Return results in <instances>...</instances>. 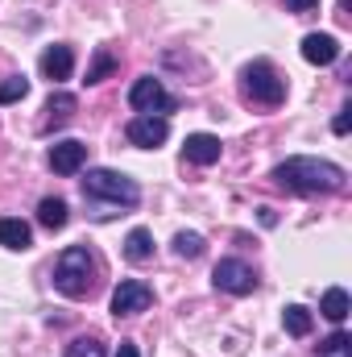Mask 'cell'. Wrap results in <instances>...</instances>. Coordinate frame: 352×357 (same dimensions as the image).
Instances as JSON below:
<instances>
[{
    "label": "cell",
    "instance_id": "ffe728a7",
    "mask_svg": "<svg viewBox=\"0 0 352 357\" xmlns=\"http://www.w3.org/2000/svg\"><path fill=\"white\" fill-rule=\"evenodd\" d=\"M203 250H207V241H203L199 233H178L175 237V254L178 258H199Z\"/></svg>",
    "mask_w": 352,
    "mask_h": 357
},
{
    "label": "cell",
    "instance_id": "8fae6325",
    "mask_svg": "<svg viewBox=\"0 0 352 357\" xmlns=\"http://www.w3.org/2000/svg\"><path fill=\"white\" fill-rule=\"evenodd\" d=\"M303 59H307L311 67H332V63L340 59V42H336L332 33H307V38H303Z\"/></svg>",
    "mask_w": 352,
    "mask_h": 357
},
{
    "label": "cell",
    "instance_id": "603a6c76",
    "mask_svg": "<svg viewBox=\"0 0 352 357\" xmlns=\"http://www.w3.org/2000/svg\"><path fill=\"white\" fill-rule=\"evenodd\" d=\"M349 345H352V337L340 328V333H332V337L319 345V354H323V357H349Z\"/></svg>",
    "mask_w": 352,
    "mask_h": 357
},
{
    "label": "cell",
    "instance_id": "6da1fadb",
    "mask_svg": "<svg viewBox=\"0 0 352 357\" xmlns=\"http://www.w3.org/2000/svg\"><path fill=\"white\" fill-rule=\"evenodd\" d=\"M273 183L303 191V195H332V191L349 187V171L328 158H286L273 167Z\"/></svg>",
    "mask_w": 352,
    "mask_h": 357
},
{
    "label": "cell",
    "instance_id": "ac0fdd59",
    "mask_svg": "<svg viewBox=\"0 0 352 357\" xmlns=\"http://www.w3.org/2000/svg\"><path fill=\"white\" fill-rule=\"evenodd\" d=\"M282 324H286V333H290V337H311V328H315V316H311L303 303H290V307L282 312Z\"/></svg>",
    "mask_w": 352,
    "mask_h": 357
},
{
    "label": "cell",
    "instance_id": "5bb4252c",
    "mask_svg": "<svg viewBox=\"0 0 352 357\" xmlns=\"http://www.w3.org/2000/svg\"><path fill=\"white\" fill-rule=\"evenodd\" d=\"M0 245H4V250H17V254H25V250L33 245V233H29V225H25V220H17V216H0Z\"/></svg>",
    "mask_w": 352,
    "mask_h": 357
},
{
    "label": "cell",
    "instance_id": "7402d4cb",
    "mask_svg": "<svg viewBox=\"0 0 352 357\" xmlns=\"http://www.w3.org/2000/svg\"><path fill=\"white\" fill-rule=\"evenodd\" d=\"M67 357H104V345H99L95 337H75V341L67 345Z\"/></svg>",
    "mask_w": 352,
    "mask_h": 357
},
{
    "label": "cell",
    "instance_id": "d4e9b609",
    "mask_svg": "<svg viewBox=\"0 0 352 357\" xmlns=\"http://www.w3.org/2000/svg\"><path fill=\"white\" fill-rule=\"evenodd\" d=\"M282 4H286V13H311L319 0H282Z\"/></svg>",
    "mask_w": 352,
    "mask_h": 357
},
{
    "label": "cell",
    "instance_id": "cb8c5ba5",
    "mask_svg": "<svg viewBox=\"0 0 352 357\" xmlns=\"http://www.w3.org/2000/svg\"><path fill=\"white\" fill-rule=\"evenodd\" d=\"M349 129H352V108H340V112H336V121H332V133H340V137H344Z\"/></svg>",
    "mask_w": 352,
    "mask_h": 357
},
{
    "label": "cell",
    "instance_id": "8992f818",
    "mask_svg": "<svg viewBox=\"0 0 352 357\" xmlns=\"http://www.w3.org/2000/svg\"><path fill=\"white\" fill-rule=\"evenodd\" d=\"M211 282H216V291H224V295H249L253 287H257V274L249 262H241V258H220L216 270H211Z\"/></svg>",
    "mask_w": 352,
    "mask_h": 357
},
{
    "label": "cell",
    "instance_id": "5b68a950",
    "mask_svg": "<svg viewBox=\"0 0 352 357\" xmlns=\"http://www.w3.org/2000/svg\"><path fill=\"white\" fill-rule=\"evenodd\" d=\"M129 104H133L137 112H154V116H166V112L178 108V100L162 88V79H154V75H141V79L129 88Z\"/></svg>",
    "mask_w": 352,
    "mask_h": 357
},
{
    "label": "cell",
    "instance_id": "52a82bcc",
    "mask_svg": "<svg viewBox=\"0 0 352 357\" xmlns=\"http://www.w3.org/2000/svg\"><path fill=\"white\" fill-rule=\"evenodd\" d=\"M150 303H154V291L141 278H120L116 291H112V316L116 320L120 316H141V312H150Z\"/></svg>",
    "mask_w": 352,
    "mask_h": 357
},
{
    "label": "cell",
    "instance_id": "d6986e66",
    "mask_svg": "<svg viewBox=\"0 0 352 357\" xmlns=\"http://www.w3.org/2000/svg\"><path fill=\"white\" fill-rule=\"evenodd\" d=\"M112 71H116V54L99 46V50H95V59H91V67H88V84H104Z\"/></svg>",
    "mask_w": 352,
    "mask_h": 357
},
{
    "label": "cell",
    "instance_id": "9c48e42d",
    "mask_svg": "<svg viewBox=\"0 0 352 357\" xmlns=\"http://www.w3.org/2000/svg\"><path fill=\"white\" fill-rule=\"evenodd\" d=\"M83 162H88V146L83 142L67 137V142H54L50 146V171L54 175H79Z\"/></svg>",
    "mask_w": 352,
    "mask_h": 357
},
{
    "label": "cell",
    "instance_id": "3957f363",
    "mask_svg": "<svg viewBox=\"0 0 352 357\" xmlns=\"http://www.w3.org/2000/svg\"><path fill=\"white\" fill-rule=\"evenodd\" d=\"M54 287L67 299H88L95 287V258L88 245H67L54 262Z\"/></svg>",
    "mask_w": 352,
    "mask_h": 357
},
{
    "label": "cell",
    "instance_id": "4fadbf2b",
    "mask_svg": "<svg viewBox=\"0 0 352 357\" xmlns=\"http://www.w3.org/2000/svg\"><path fill=\"white\" fill-rule=\"evenodd\" d=\"M75 108H79V100H75L71 91H54V96L46 100V121H42V133H50V129L67 125V121L75 116Z\"/></svg>",
    "mask_w": 352,
    "mask_h": 357
},
{
    "label": "cell",
    "instance_id": "9a60e30c",
    "mask_svg": "<svg viewBox=\"0 0 352 357\" xmlns=\"http://www.w3.org/2000/svg\"><path fill=\"white\" fill-rule=\"evenodd\" d=\"M67 220H71V208H67V199H58V195H46L42 204H38V225L42 229H67Z\"/></svg>",
    "mask_w": 352,
    "mask_h": 357
},
{
    "label": "cell",
    "instance_id": "484cf974",
    "mask_svg": "<svg viewBox=\"0 0 352 357\" xmlns=\"http://www.w3.org/2000/svg\"><path fill=\"white\" fill-rule=\"evenodd\" d=\"M116 357H141V354H137V345H133V341H120V349H116Z\"/></svg>",
    "mask_w": 352,
    "mask_h": 357
},
{
    "label": "cell",
    "instance_id": "ba28073f",
    "mask_svg": "<svg viewBox=\"0 0 352 357\" xmlns=\"http://www.w3.org/2000/svg\"><path fill=\"white\" fill-rule=\"evenodd\" d=\"M125 137L137 146V150H158L166 137H170V121L166 116H154V112H137L125 129Z\"/></svg>",
    "mask_w": 352,
    "mask_h": 357
},
{
    "label": "cell",
    "instance_id": "277c9868",
    "mask_svg": "<svg viewBox=\"0 0 352 357\" xmlns=\"http://www.w3.org/2000/svg\"><path fill=\"white\" fill-rule=\"evenodd\" d=\"M241 88H245V96H249L253 104H269V108H278V104L286 100V79H282L278 67L265 63V59L249 63V67L241 71Z\"/></svg>",
    "mask_w": 352,
    "mask_h": 357
},
{
    "label": "cell",
    "instance_id": "30bf717a",
    "mask_svg": "<svg viewBox=\"0 0 352 357\" xmlns=\"http://www.w3.org/2000/svg\"><path fill=\"white\" fill-rule=\"evenodd\" d=\"M38 67H42V75H46L50 84H63V79H71V71H75V50L63 46V42H58V46H46Z\"/></svg>",
    "mask_w": 352,
    "mask_h": 357
},
{
    "label": "cell",
    "instance_id": "2e32d148",
    "mask_svg": "<svg viewBox=\"0 0 352 357\" xmlns=\"http://www.w3.org/2000/svg\"><path fill=\"white\" fill-rule=\"evenodd\" d=\"M125 258H129L133 266L150 262V258H154V233H150V229H129V237H125Z\"/></svg>",
    "mask_w": 352,
    "mask_h": 357
},
{
    "label": "cell",
    "instance_id": "e0dca14e",
    "mask_svg": "<svg viewBox=\"0 0 352 357\" xmlns=\"http://www.w3.org/2000/svg\"><path fill=\"white\" fill-rule=\"evenodd\" d=\"M349 291L344 287H332V291H323V299H319V312L332 320V324H344L349 320Z\"/></svg>",
    "mask_w": 352,
    "mask_h": 357
},
{
    "label": "cell",
    "instance_id": "44dd1931",
    "mask_svg": "<svg viewBox=\"0 0 352 357\" xmlns=\"http://www.w3.org/2000/svg\"><path fill=\"white\" fill-rule=\"evenodd\" d=\"M25 96H29V79H25V75H13V79L0 84V104H17V100H25Z\"/></svg>",
    "mask_w": 352,
    "mask_h": 357
},
{
    "label": "cell",
    "instance_id": "7a4b0ae2",
    "mask_svg": "<svg viewBox=\"0 0 352 357\" xmlns=\"http://www.w3.org/2000/svg\"><path fill=\"white\" fill-rule=\"evenodd\" d=\"M83 199L95 208V212H91L95 220H108V216H116L120 208H137V204H141V187L129 175H120V171L95 167V171H88V178H83Z\"/></svg>",
    "mask_w": 352,
    "mask_h": 357
},
{
    "label": "cell",
    "instance_id": "7c38bea8",
    "mask_svg": "<svg viewBox=\"0 0 352 357\" xmlns=\"http://www.w3.org/2000/svg\"><path fill=\"white\" fill-rule=\"evenodd\" d=\"M220 137H211V133H191L186 137V146H182V154H186V162H195V167H211V162H220Z\"/></svg>",
    "mask_w": 352,
    "mask_h": 357
}]
</instances>
